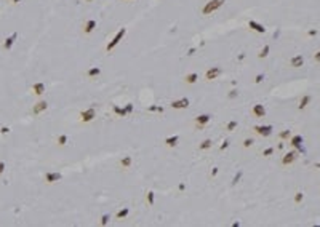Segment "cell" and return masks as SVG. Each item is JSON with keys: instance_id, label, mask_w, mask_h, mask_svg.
<instances>
[{"instance_id": "obj_1", "label": "cell", "mask_w": 320, "mask_h": 227, "mask_svg": "<svg viewBox=\"0 0 320 227\" xmlns=\"http://www.w3.org/2000/svg\"><path fill=\"white\" fill-rule=\"evenodd\" d=\"M224 3H226V0H210V2H206L205 7L202 8V13H203V15H211V13L219 10Z\"/></svg>"}, {"instance_id": "obj_2", "label": "cell", "mask_w": 320, "mask_h": 227, "mask_svg": "<svg viewBox=\"0 0 320 227\" xmlns=\"http://www.w3.org/2000/svg\"><path fill=\"white\" fill-rule=\"evenodd\" d=\"M125 34H127V29L122 27V29H120V31H119V32L114 35V38L110 40V42H109L107 45H106V51H107V53H109V51H112V50H114V48H115V47L120 43V40L125 37Z\"/></svg>"}, {"instance_id": "obj_3", "label": "cell", "mask_w": 320, "mask_h": 227, "mask_svg": "<svg viewBox=\"0 0 320 227\" xmlns=\"http://www.w3.org/2000/svg\"><path fill=\"white\" fill-rule=\"evenodd\" d=\"M94 117H96V111H94V107H88V109H85V111H82V112H80V120H82L83 123L91 122Z\"/></svg>"}, {"instance_id": "obj_4", "label": "cell", "mask_w": 320, "mask_h": 227, "mask_svg": "<svg viewBox=\"0 0 320 227\" xmlns=\"http://www.w3.org/2000/svg\"><path fill=\"white\" fill-rule=\"evenodd\" d=\"M253 130L258 133L259 136H262V138H267V136H271V135H272V130H274V128H272V125H262V126H261V125H256Z\"/></svg>"}, {"instance_id": "obj_5", "label": "cell", "mask_w": 320, "mask_h": 227, "mask_svg": "<svg viewBox=\"0 0 320 227\" xmlns=\"http://www.w3.org/2000/svg\"><path fill=\"white\" fill-rule=\"evenodd\" d=\"M296 158H298V152H296V151H291V152H288V154L283 155L282 165H283V166H288V165H291V163H295Z\"/></svg>"}, {"instance_id": "obj_6", "label": "cell", "mask_w": 320, "mask_h": 227, "mask_svg": "<svg viewBox=\"0 0 320 227\" xmlns=\"http://www.w3.org/2000/svg\"><path fill=\"white\" fill-rule=\"evenodd\" d=\"M221 74H222V69L218 67V66H213L211 69H208V71L205 72V78H206V80H215V78H218Z\"/></svg>"}, {"instance_id": "obj_7", "label": "cell", "mask_w": 320, "mask_h": 227, "mask_svg": "<svg viewBox=\"0 0 320 227\" xmlns=\"http://www.w3.org/2000/svg\"><path fill=\"white\" fill-rule=\"evenodd\" d=\"M302 141H304V139H302L301 135H295V136H291V138H290V144L293 146L295 149H298L299 152L302 151Z\"/></svg>"}, {"instance_id": "obj_8", "label": "cell", "mask_w": 320, "mask_h": 227, "mask_svg": "<svg viewBox=\"0 0 320 227\" xmlns=\"http://www.w3.org/2000/svg\"><path fill=\"white\" fill-rule=\"evenodd\" d=\"M48 109V102L47 101H38L34 107H32V114L34 115H38V114H42L43 111H47Z\"/></svg>"}, {"instance_id": "obj_9", "label": "cell", "mask_w": 320, "mask_h": 227, "mask_svg": "<svg viewBox=\"0 0 320 227\" xmlns=\"http://www.w3.org/2000/svg\"><path fill=\"white\" fill-rule=\"evenodd\" d=\"M251 114H253L256 118H261V117L266 115V107H264L262 104H255L253 109H251Z\"/></svg>"}, {"instance_id": "obj_10", "label": "cell", "mask_w": 320, "mask_h": 227, "mask_svg": "<svg viewBox=\"0 0 320 227\" xmlns=\"http://www.w3.org/2000/svg\"><path fill=\"white\" fill-rule=\"evenodd\" d=\"M171 107H173V109H186V107H189V99H187V98H183V99L173 101V102H171Z\"/></svg>"}, {"instance_id": "obj_11", "label": "cell", "mask_w": 320, "mask_h": 227, "mask_svg": "<svg viewBox=\"0 0 320 227\" xmlns=\"http://www.w3.org/2000/svg\"><path fill=\"white\" fill-rule=\"evenodd\" d=\"M248 27L251 29V31H256V32H266V27H264L262 24H259V22H256V21H253V19H250L248 21Z\"/></svg>"}, {"instance_id": "obj_12", "label": "cell", "mask_w": 320, "mask_h": 227, "mask_svg": "<svg viewBox=\"0 0 320 227\" xmlns=\"http://www.w3.org/2000/svg\"><path fill=\"white\" fill-rule=\"evenodd\" d=\"M302 64H304V58H302L301 55H296V56H293V58L290 59V66H291V67H295V69L301 67Z\"/></svg>"}, {"instance_id": "obj_13", "label": "cell", "mask_w": 320, "mask_h": 227, "mask_svg": "<svg viewBox=\"0 0 320 227\" xmlns=\"http://www.w3.org/2000/svg\"><path fill=\"white\" fill-rule=\"evenodd\" d=\"M96 29V21L94 19H88L85 24H83V34H91Z\"/></svg>"}, {"instance_id": "obj_14", "label": "cell", "mask_w": 320, "mask_h": 227, "mask_svg": "<svg viewBox=\"0 0 320 227\" xmlns=\"http://www.w3.org/2000/svg\"><path fill=\"white\" fill-rule=\"evenodd\" d=\"M311 101H312V96L311 95H304L301 99H299V104H298V109L299 111H302V109H306L307 106L311 104Z\"/></svg>"}, {"instance_id": "obj_15", "label": "cell", "mask_w": 320, "mask_h": 227, "mask_svg": "<svg viewBox=\"0 0 320 227\" xmlns=\"http://www.w3.org/2000/svg\"><path fill=\"white\" fill-rule=\"evenodd\" d=\"M211 120V115H208V114H202V115H199L197 118H196V123L199 125V126H205L208 122Z\"/></svg>"}, {"instance_id": "obj_16", "label": "cell", "mask_w": 320, "mask_h": 227, "mask_svg": "<svg viewBox=\"0 0 320 227\" xmlns=\"http://www.w3.org/2000/svg\"><path fill=\"white\" fill-rule=\"evenodd\" d=\"M63 176L59 175V173H47L45 175V181L48 182V184H53V182H56V181H59Z\"/></svg>"}, {"instance_id": "obj_17", "label": "cell", "mask_w": 320, "mask_h": 227, "mask_svg": "<svg viewBox=\"0 0 320 227\" xmlns=\"http://www.w3.org/2000/svg\"><path fill=\"white\" fill-rule=\"evenodd\" d=\"M32 91L35 93L37 96L43 95V93H45V83H42V82H37V83H34V85H32Z\"/></svg>"}, {"instance_id": "obj_18", "label": "cell", "mask_w": 320, "mask_h": 227, "mask_svg": "<svg viewBox=\"0 0 320 227\" xmlns=\"http://www.w3.org/2000/svg\"><path fill=\"white\" fill-rule=\"evenodd\" d=\"M16 37H18V34H16V32L13 34V35H10V37H8V38L5 40V42H3V48H5V50H11L13 43L16 42Z\"/></svg>"}, {"instance_id": "obj_19", "label": "cell", "mask_w": 320, "mask_h": 227, "mask_svg": "<svg viewBox=\"0 0 320 227\" xmlns=\"http://www.w3.org/2000/svg\"><path fill=\"white\" fill-rule=\"evenodd\" d=\"M131 163H133V158H131L130 155H125V157L120 160V166H122L123 170H128V168L131 166Z\"/></svg>"}, {"instance_id": "obj_20", "label": "cell", "mask_w": 320, "mask_h": 227, "mask_svg": "<svg viewBox=\"0 0 320 227\" xmlns=\"http://www.w3.org/2000/svg\"><path fill=\"white\" fill-rule=\"evenodd\" d=\"M178 141H179V136H178V135H175V136L166 138V139H165V144L168 146V147H175V146L178 144Z\"/></svg>"}, {"instance_id": "obj_21", "label": "cell", "mask_w": 320, "mask_h": 227, "mask_svg": "<svg viewBox=\"0 0 320 227\" xmlns=\"http://www.w3.org/2000/svg\"><path fill=\"white\" fill-rule=\"evenodd\" d=\"M184 80H186V83L192 85V83H196L197 80H199V74H196V72H192V74L186 75V77H184Z\"/></svg>"}, {"instance_id": "obj_22", "label": "cell", "mask_w": 320, "mask_h": 227, "mask_svg": "<svg viewBox=\"0 0 320 227\" xmlns=\"http://www.w3.org/2000/svg\"><path fill=\"white\" fill-rule=\"evenodd\" d=\"M211 146H213V141L211 139H205L199 144V149L200 151H208V149H211Z\"/></svg>"}, {"instance_id": "obj_23", "label": "cell", "mask_w": 320, "mask_h": 227, "mask_svg": "<svg viewBox=\"0 0 320 227\" xmlns=\"http://www.w3.org/2000/svg\"><path fill=\"white\" fill-rule=\"evenodd\" d=\"M101 74V69L99 67H90L88 71H87V75L90 77V78H94V77H98Z\"/></svg>"}, {"instance_id": "obj_24", "label": "cell", "mask_w": 320, "mask_h": 227, "mask_svg": "<svg viewBox=\"0 0 320 227\" xmlns=\"http://www.w3.org/2000/svg\"><path fill=\"white\" fill-rule=\"evenodd\" d=\"M291 136H293V135H291V130H283V131H280V133H279V138H280L282 141L290 139Z\"/></svg>"}, {"instance_id": "obj_25", "label": "cell", "mask_w": 320, "mask_h": 227, "mask_svg": "<svg viewBox=\"0 0 320 227\" xmlns=\"http://www.w3.org/2000/svg\"><path fill=\"white\" fill-rule=\"evenodd\" d=\"M269 51H271V47H269V45H264L262 50L259 51V55H258V56H259V58H266V56L269 55Z\"/></svg>"}, {"instance_id": "obj_26", "label": "cell", "mask_w": 320, "mask_h": 227, "mask_svg": "<svg viewBox=\"0 0 320 227\" xmlns=\"http://www.w3.org/2000/svg\"><path fill=\"white\" fill-rule=\"evenodd\" d=\"M128 213H130V210L128 208H123V210H120L119 213H117V219H125L128 216Z\"/></svg>"}, {"instance_id": "obj_27", "label": "cell", "mask_w": 320, "mask_h": 227, "mask_svg": "<svg viewBox=\"0 0 320 227\" xmlns=\"http://www.w3.org/2000/svg\"><path fill=\"white\" fill-rule=\"evenodd\" d=\"M237 125H239L237 120H231V122L226 125V130H227V131H234L235 128H237Z\"/></svg>"}, {"instance_id": "obj_28", "label": "cell", "mask_w": 320, "mask_h": 227, "mask_svg": "<svg viewBox=\"0 0 320 227\" xmlns=\"http://www.w3.org/2000/svg\"><path fill=\"white\" fill-rule=\"evenodd\" d=\"M114 112L117 114V115H120V117H125L128 112H127V109H120L119 106H114Z\"/></svg>"}, {"instance_id": "obj_29", "label": "cell", "mask_w": 320, "mask_h": 227, "mask_svg": "<svg viewBox=\"0 0 320 227\" xmlns=\"http://www.w3.org/2000/svg\"><path fill=\"white\" fill-rule=\"evenodd\" d=\"M154 200H155V194L152 192V190H149V192H147V203H149L150 206L154 205Z\"/></svg>"}, {"instance_id": "obj_30", "label": "cell", "mask_w": 320, "mask_h": 227, "mask_svg": "<svg viewBox=\"0 0 320 227\" xmlns=\"http://www.w3.org/2000/svg\"><path fill=\"white\" fill-rule=\"evenodd\" d=\"M56 141H58L59 146H66V144H67V135H59Z\"/></svg>"}, {"instance_id": "obj_31", "label": "cell", "mask_w": 320, "mask_h": 227, "mask_svg": "<svg viewBox=\"0 0 320 227\" xmlns=\"http://www.w3.org/2000/svg\"><path fill=\"white\" fill-rule=\"evenodd\" d=\"M304 200V194L302 192H296L295 194V203H301Z\"/></svg>"}, {"instance_id": "obj_32", "label": "cell", "mask_w": 320, "mask_h": 227, "mask_svg": "<svg viewBox=\"0 0 320 227\" xmlns=\"http://www.w3.org/2000/svg\"><path fill=\"white\" fill-rule=\"evenodd\" d=\"M253 144H255V139H251V138H250V139H245V141H243V147H251Z\"/></svg>"}, {"instance_id": "obj_33", "label": "cell", "mask_w": 320, "mask_h": 227, "mask_svg": "<svg viewBox=\"0 0 320 227\" xmlns=\"http://www.w3.org/2000/svg\"><path fill=\"white\" fill-rule=\"evenodd\" d=\"M109 219H110L109 215H103V218H101V225H107V224H109Z\"/></svg>"}, {"instance_id": "obj_34", "label": "cell", "mask_w": 320, "mask_h": 227, "mask_svg": "<svg viewBox=\"0 0 320 227\" xmlns=\"http://www.w3.org/2000/svg\"><path fill=\"white\" fill-rule=\"evenodd\" d=\"M274 151H275L274 147H267L266 151H264V152H262V155H264V157H271V155L274 154Z\"/></svg>"}, {"instance_id": "obj_35", "label": "cell", "mask_w": 320, "mask_h": 227, "mask_svg": "<svg viewBox=\"0 0 320 227\" xmlns=\"http://www.w3.org/2000/svg\"><path fill=\"white\" fill-rule=\"evenodd\" d=\"M240 178H242V171H239V173H237V175H235V178H234V181H232V184L235 185V184H237V182L240 181Z\"/></svg>"}, {"instance_id": "obj_36", "label": "cell", "mask_w": 320, "mask_h": 227, "mask_svg": "<svg viewBox=\"0 0 320 227\" xmlns=\"http://www.w3.org/2000/svg\"><path fill=\"white\" fill-rule=\"evenodd\" d=\"M314 61L317 62V64H320V50L317 51V53H314Z\"/></svg>"}, {"instance_id": "obj_37", "label": "cell", "mask_w": 320, "mask_h": 227, "mask_svg": "<svg viewBox=\"0 0 320 227\" xmlns=\"http://www.w3.org/2000/svg\"><path fill=\"white\" fill-rule=\"evenodd\" d=\"M227 147H229V141L226 139L224 142H222V144H221V147H219V149H221V151H224V149H227Z\"/></svg>"}, {"instance_id": "obj_38", "label": "cell", "mask_w": 320, "mask_h": 227, "mask_svg": "<svg viewBox=\"0 0 320 227\" xmlns=\"http://www.w3.org/2000/svg\"><path fill=\"white\" fill-rule=\"evenodd\" d=\"M262 80H264V75H262V74H258V75H256V80H255V82H256V83H261Z\"/></svg>"}, {"instance_id": "obj_39", "label": "cell", "mask_w": 320, "mask_h": 227, "mask_svg": "<svg viewBox=\"0 0 320 227\" xmlns=\"http://www.w3.org/2000/svg\"><path fill=\"white\" fill-rule=\"evenodd\" d=\"M0 133H2V135H7V133H10V128L8 126H2V128H0Z\"/></svg>"}, {"instance_id": "obj_40", "label": "cell", "mask_w": 320, "mask_h": 227, "mask_svg": "<svg viewBox=\"0 0 320 227\" xmlns=\"http://www.w3.org/2000/svg\"><path fill=\"white\" fill-rule=\"evenodd\" d=\"M125 109H127V112H128V114H130V112H133V104H127V107H125Z\"/></svg>"}, {"instance_id": "obj_41", "label": "cell", "mask_w": 320, "mask_h": 227, "mask_svg": "<svg viewBox=\"0 0 320 227\" xmlns=\"http://www.w3.org/2000/svg\"><path fill=\"white\" fill-rule=\"evenodd\" d=\"M235 96H237V90H232L229 93V98H235Z\"/></svg>"}, {"instance_id": "obj_42", "label": "cell", "mask_w": 320, "mask_h": 227, "mask_svg": "<svg viewBox=\"0 0 320 227\" xmlns=\"http://www.w3.org/2000/svg\"><path fill=\"white\" fill-rule=\"evenodd\" d=\"M3 170H5V163H3V162H0V175L3 173Z\"/></svg>"}, {"instance_id": "obj_43", "label": "cell", "mask_w": 320, "mask_h": 227, "mask_svg": "<svg viewBox=\"0 0 320 227\" xmlns=\"http://www.w3.org/2000/svg\"><path fill=\"white\" fill-rule=\"evenodd\" d=\"M216 175H218V166H215L213 171H211V176H216Z\"/></svg>"}, {"instance_id": "obj_44", "label": "cell", "mask_w": 320, "mask_h": 227, "mask_svg": "<svg viewBox=\"0 0 320 227\" xmlns=\"http://www.w3.org/2000/svg\"><path fill=\"white\" fill-rule=\"evenodd\" d=\"M10 2H11V3H19L21 0H10Z\"/></svg>"}, {"instance_id": "obj_45", "label": "cell", "mask_w": 320, "mask_h": 227, "mask_svg": "<svg viewBox=\"0 0 320 227\" xmlns=\"http://www.w3.org/2000/svg\"><path fill=\"white\" fill-rule=\"evenodd\" d=\"M85 2H88V3H91V2H93V0H85Z\"/></svg>"}, {"instance_id": "obj_46", "label": "cell", "mask_w": 320, "mask_h": 227, "mask_svg": "<svg viewBox=\"0 0 320 227\" xmlns=\"http://www.w3.org/2000/svg\"><path fill=\"white\" fill-rule=\"evenodd\" d=\"M127 2H131V0H127Z\"/></svg>"}]
</instances>
